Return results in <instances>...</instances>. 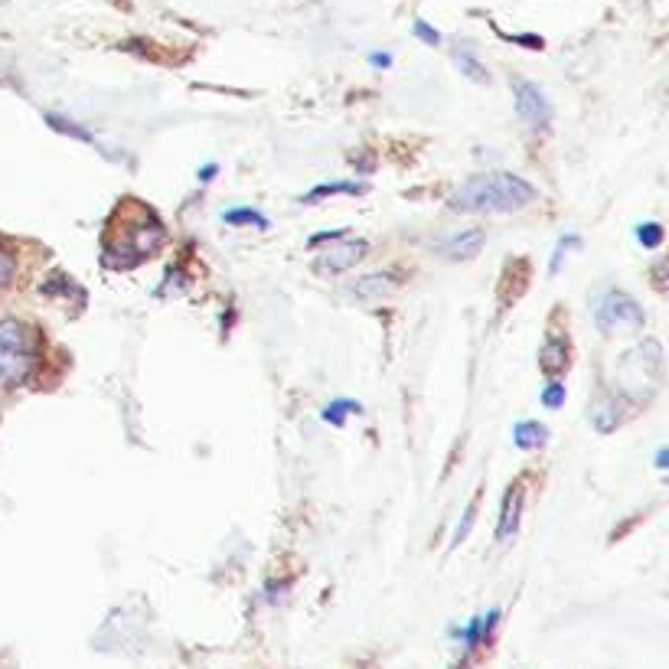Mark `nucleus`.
<instances>
[{"label": "nucleus", "instance_id": "nucleus-1", "mask_svg": "<svg viewBox=\"0 0 669 669\" xmlns=\"http://www.w3.org/2000/svg\"><path fill=\"white\" fill-rule=\"evenodd\" d=\"M539 200V190L532 187L519 173H480V177L464 180L461 187L451 190L448 209L467 216H506V213H523L526 206Z\"/></svg>", "mask_w": 669, "mask_h": 669}, {"label": "nucleus", "instance_id": "nucleus-2", "mask_svg": "<svg viewBox=\"0 0 669 669\" xmlns=\"http://www.w3.org/2000/svg\"><path fill=\"white\" fill-rule=\"evenodd\" d=\"M36 363L33 330L20 320H0V389H17Z\"/></svg>", "mask_w": 669, "mask_h": 669}, {"label": "nucleus", "instance_id": "nucleus-3", "mask_svg": "<svg viewBox=\"0 0 669 669\" xmlns=\"http://www.w3.org/2000/svg\"><path fill=\"white\" fill-rule=\"evenodd\" d=\"M647 317H643V307L624 291H604L598 301H594V327H598L604 337H627V333H640Z\"/></svg>", "mask_w": 669, "mask_h": 669}, {"label": "nucleus", "instance_id": "nucleus-4", "mask_svg": "<svg viewBox=\"0 0 669 669\" xmlns=\"http://www.w3.org/2000/svg\"><path fill=\"white\" fill-rule=\"evenodd\" d=\"M513 102H516V115L526 121L529 131H549L552 118H555V108L549 102V95L539 82L532 79H519L513 85Z\"/></svg>", "mask_w": 669, "mask_h": 669}, {"label": "nucleus", "instance_id": "nucleus-5", "mask_svg": "<svg viewBox=\"0 0 669 669\" xmlns=\"http://www.w3.org/2000/svg\"><path fill=\"white\" fill-rule=\"evenodd\" d=\"M369 255V242L366 239H353V235H343V239H333L330 249H324L317 255V275L324 278H333V275H343V271L356 268L363 258Z\"/></svg>", "mask_w": 669, "mask_h": 669}, {"label": "nucleus", "instance_id": "nucleus-6", "mask_svg": "<svg viewBox=\"0 0 669 669\" xmlns=\"http://www.w3.org/2000/svg\"><path fill=\"white\" fill-rule=\"evenodd\" d=\"M399 291V281H395L392 275H386V271H373V275H363L346 284V294L353 297L356 304L363 307H379L386 304L389 297Z\"/></svg>", "mask_w": 669, "mask_h": 669}, {"label": "nucleus", "instance_id": "nucleus-7", "mask_svg": "<svg viewBox=\"0 0 669 669\" xmlns=\"http://www.w3.org/2000/svg\"><path fill=\"white\" fill-rule=\"evenodd\" d=\"M497 624H500V607H490L487 614H477V617H470V621L464 624V627H454L451 630V637L454 640H461L464 643V653L470 656L477 647H483L490 637H493V630H497Z\"/></svg>", "mask_w": 669, "mask_h": 669}, {"label": "nucleus", "instance_id": "nucleus-8", "mask_svg": "<svg viewBox=\"0 0 669 669\" xmlns=\"http://www.w3.org/2000/svg\"><path fill=\"white\" fill-rule=\"evenodd\" d=\"M483 245H487V232L483 229H461L448 235V239L438 245V252L441 258H448V262H470V258H477L483 252Z\"/></svg>", "mask_w": 669, "mask_h": 669}, {"label": "nucleus", "instance_id": "nucleus-9", "mask_svg": "<svg viewBox=\"0 0 669 669\" xmlns=\"http://www.w3.org/2000/svg\"><path fill=\"white\" fill-rule=\"evenodd\" d=\"M568 337H559V333H549V340L542 343L539 350V366L542 373L549 379H559L562 373H568V366H572V359H568Z\"/></svg>", "mask_w": 669, "mask_h": 669}, {"label": "nucleus", "instance_id": "nucleus-10", "mask_svg": "<svg viewBox=\"0 0 669 669\" xmlns=\"http://www.w3.org/2000/svg\"><path fill=\"white\" fill-rule=\"evenodd\" d=\"M523 483H513L503 497V510H500V523H497V542H510L519 529V513H523Z\"/></svg>", "mask_w": 669, "mask_h": 669}, {"label": "nucleus", "instance_id": "nucleus-11", "mask_svg": "<svg viewBox=\"0 0 669 669\" xmlns=\"http://www.w3.org/2000/svg\"><path fill=\"white\" fill-rule=\"evenodd\" d=\"M591 425L601 431V435H611V431L621 425V415H617V399L614 395H601V399L591 402Z\"/></svg>", "mask_w": 669, "mask_h": 669}, {"label": "nucleus", "instance_id": "nucleus-12", "mask_svg": "<svg viewBox=\"0 0 669 669\" xmlns=\"http://www.w3.org/2000/svg\"><path fill=\"white\" fill-rule=\"evenodd\" d=\"M545 441H549V428L542 421H519L513 428V444L519 451H539Z\"/></svg>", "mask_w": 669, "mask_h": 669}, {"label": "nucleus", "instance_id": "nucleus-13", "mask_svg": "<svg viewBox=\"0 0 669 669\" xmlns=\"http://www.w3.org/2000/svg\"><path fill=\"white\" fill-rule=\"evenodd\" d=\"M369 187L366 183H317V187L307 193V196H301V203L304 206H314V203H320V200H327V196H337V193H350V196H356V193H366Z\"/></svg>", "mask_w": 669, "mask_h": 669}, {"label": "nucleus", "instance_id": "nucleus-14", "mask_svg": "<svg viewBox=\"0 0 669 669\" xmlns=\"http://www.w3.org/2000/svg\"><path fill=\"white\" fill-rule=\"evenodd\" d=\"M454 63H457V69H461L470 82H477V85H487V82H490V72H487V66H483L480 59L474 56V49H457V53H454Z\"/></svg>", "mask_w": 669, "mask_h": 669}, {"label": "nucleus", "instance_id": "nucleus-15", "mask_svg": "<svg viewBox=\"0 0 669 669\" xmlns=\"http://www.w3.org/2000/svg\"><path fill=\"white\" fill-rule=\"evenodd\" d=\"M222 222H229V226H255V229H268V216H262V213H258V209H252V206L226 209V213H222Z\"/></svg>", "mask_w": 669, "mask_h": 669}, {"label": "nucleus", "instance_id": "nucleus-16", "mask_svg": "<svg viewBox=\"0 0 669 669\" xmlns=\"http://www.w3.org/2000/svg\"><path fill=\"white\" fill-rule=\"evenodd\" d=\"M353 412L359 415V412H363V405L353 402V399H337V402H330L324 408V421H327V425H337L340 428L343 421H346V415H353Z\"/></svg>", "mask_w": 669, "mask_h": 669}, {"label": "nucleus", "instance_id": "nucleus-17", "mask_svg": "<svg viewBox=\"0 0 669 669\" xmlns=\"http://www.w3.org/2000/svg\"><path fill=\"white\" fill-rule=\"evenodd\" d=\"M663 239H666V232L660 222H643V226H637V242L643 249H660Z\"/></svg>", "mask_w": 669, "mask_h": 669}, {"label": "nucleus", "instance_id": "nucleus-18", "mask_svg": "<svg viewBox=\"0 0 669 669\" xmlns=\"http://www.w3.org/2000/svg\"><path fill=\"white\" fill-rule=\"evenodd\" d=\"M565 399H568V392H565V382H559V379H549V386H545L542 395H539V402H542L545 408H549V412H555V408H562Z\"/></svg>", "mask_w": 669, "mask_h": 669}, {"label": "nucleus", "instance_id": "nucleus-19", "mask_svg": "<svg viewBox=\"0 0 669 669\" xmlns=\"http://www.w3.org/2000/svg\"><path fill=\"white\" fill-rule=\"evenodd\" d=\"M46 121H49V125H53L56 131L69 134V138H76V141H89V144L95 141L89 131H85V128H79V125H76V121H66V118H59V115H46Z\"/></svg>", "mask_w": 669, "mask_h": 669}, {"label": "nucleus", "instance_id": "nucleus-20", "mask_svg": "<svg viewBox=\"0 0 669 669\" xmlns=\"http://www.w3.org/2000/svg\"><path fill=\"white\" fill-rule=\"evenodd\" d=\"M477 510H480V493L474 500L467 503V510H464V523L457 526V532H454V545H461L467 536H470V529H474V523H477Z\"/></svg>", "mask_w": 669, "mask_h": 669}, {"label": "nucleus", "instance_id": "nucleus-21", "mask_svg": "<svg viewBox=\"0 0 669 669\" xmlns=\"http://www.w3.org/2000/svg\"><path fill=\"white\" fill-rule=\"evenodd\" d=\"M17 278V258L7 249H0V291H7Z\"/></svg>", "mask_w": 669, "mask_h": 669}, {"label": "nucleus", "instance_id": "nucleus-22", "mask_svg": "<svg viewBox=\"0 0 669 669\" xmlns=\"http://www.w3.org/2000/svg\"><path fill=\"white\" fill-rule=\"evenodd\" d=\"M412 30H415V36H418V40L425 43V46H441V33H438L435 27H431L428 20H415V27H412Z\"/></svg>", "mask_w": 669, "mask_h": 669}, {"label": "nucleus", "instance_id": "nucleus-23", "mask_svg": "<svg viewBox=\"0 0 669 669\" xmlns=\"http://www.w3.org/2000/svg\"><path fill=\"white\" fill-rule=\"evenodd\" d=\"M343 235H350V229H330V232H320V235H311V245H324V242H333V239H343Z\"/></svg>", "mask_w": 669, "mask_h": 669}, {"label": "nucleus", "instance_id": "nucleus-24", "mask_svg": "<svg viewBox=\"0 0 669 669\" xmlns=\"http://www.w3.org/2000/svg\"><path fill=\"white\" fill-rule=\"evenodd\" d=\"M369 66H373V69H389L392 56L389 53H369Z\"/></svg>", "mask_w": 669, "mask_h": 669}, {"label": "nucleus", "instance_id": "nucleus-25", "mask_svg": "<svg viewBox=\"0 0 669 669\" xmlns=\"http://www.w3.org/2000/svg\"><path fill=\"white\" fill-rule=\"evenodd\" d=\"M216 173H219V164H206L200 173H196V177H200V183H209V180L216 177Z\"/></svg>", "mask_w": 669, "mask_h": 669}, {"label": "nucleus", "instance_id": "nucleus-26", "mask_svg": "<svg viewBox=\"0 0 669 669\" xmlns=\"http://www.w3.org/2000/svg\"><path fill=\"white\" fill-rule=\"evenodd\" d=\"M666 467H669V451L660 448V451H656V470H666Z\"/></svg>", "mask_w": 669, "mask_h": 669}]
</instances>
